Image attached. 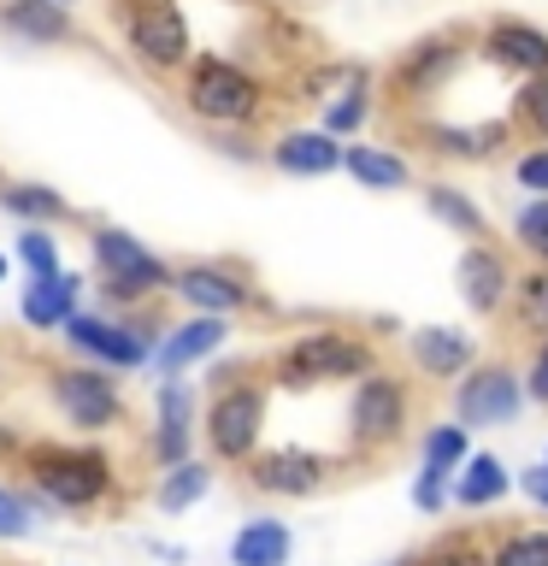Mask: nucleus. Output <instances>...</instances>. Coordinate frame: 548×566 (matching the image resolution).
I'll return each mask as SVG.
<instances>
[{
    "instance_id": "39",
    "label": "nucleus",
    "mask_w": 548,
    "mask_h": 566,
    "mask_svg": "<svg viewBox=\"0 0 548 566\" xmlns=\"http://www.w3.org/2000/svg\"><path fill=\"white\" fill-rule=\"evenodd\" d=\"M519 384H525V407H548V336L530 343V366L519 371Z\"/></svg>"
},
{
    "instance_id": "44",
    "label": "nucleus",
    "mask_w": 548,
    "mask_h": 566,
    "mask_svg": "<svg viewBox=\"0 0 548 566\" xmlns=\"http://www.w3.org/2000/svg\"><path fill=\"white\" fill-rule=\"evenodd\" d=\"M0 389H7V371H0Z\"/></svg>"
},
{
    "instance_id": "12",
    "label": "nucleus",
    "mask_w": 548,
    "mask_h": 566,
    "mask_svg": "<svg viewBox=\"0 0 548 566\" xmlns=\"http://www.w3.org/2000/svg\"><path fill=\"white\" fill-rule=\"evenodd\" d=\"M242 467H247V490L301 502V495H318V490L330 484L336 460L318 454V449H295V442H283V449H254Z\"/></svg>"
},
{
    "instance_id": "14",
    "label": "nucleus",
    "mask_w": 548,
    "mask_h": 566,
    "mask_svg": "<svg viewBox=\"0 0 548 566\" xmlns=\"http://www.w3.org/2000/svg\"><path fill=\"white\" fill-rule=\"evenodd\" d=\"M477 53H484L489 71L525 83V77H537V71H548V30L530 24V18H495V24L477 35Z\"/></svg>"
},
{
    "instance_id": "42",
    "label": "nucleus",
    "mask_w": 548,
    "mask_h": 566,
    "mask_svg": "<svg viewBox=\"0 0 548 566\" xmlns=\"http://www.w3.org/2000/svg\"><path fill=\"white\" fill-rule=\"evenodd\" d=\"M7 272H12V260H7V254H0V283H7Z\"/></svg>"
},
{
    "instance_id": "18",
    "label": "nucleus",
    "mask_w": 548,
    "mask_h": 566,
    "mask_svg": "<svg viewBox=\"0 0 548 566\" xmlns=\"http://www.w3.org/2000/svg\"><path fill=\"white\" fill-rule=\"evenodd\" d=\"M77 307H83V277L65 272V265H60V272H48V277H30L24 295H18V318H24L30 331H42V336L60 331Z\"/></svg>"
},
{
    "instance_id": "7",
    "label": "nucleus",
    "mask_w": 548,
    "mask_h": 566,
    "mask_svg": "<svg viewBox=\"0 0 548 566\" xmlns=\"http://www.w3.org/2000/svg\"><path fill=\"white\" fill-rule=\"evenodd\" d=\"M265 407H272V396H265L260 378H242V371H219V389H212L207 413H201V437H207V454L224 460V467H242L247 454L260 449L265 437Z\"/></svg>"
},
{
    "instance_id": "33",
    "label": "nucleus",
    "mask_w": 548,
    "mask_h": 566,
    "mask_svg": "<svg viewBox=\"0 0 548 566\" xmlns=\"http://www.w3.org/2000/svg\"><path fill=\"white\" fill-rule=\"evenodd\" d=\"M489 566H548V525L502 531L489 543Z\"/></svg>"
},
{
    "instance_id": "4",
    "label": "nucleus",
    "mask_w": 548,
    "mask_h": 566,
    "mask_svg": "<svg viewBox=\"0 0 548 566\" xmlns=\"http://www.w3.org/2000/svg\"><path fill=\"white\" fill-rule=\"evenodd\" d=\"M88 260H95V277H101V295L113 307H148V301L171 295V265L154 254L141 237L118 224H95L88 230Z\"/></svg>"
},
{
    "instance_id": "23",
    "label": "nucleus",
    "mask_w": 548,
    "mask_h": 566,
    "mask_svg": "<svg viewBox=\"0 0 548 566\" xmlns=\"http://www.w3.org/2000/svg\"><path fill=\"white\" fill-rule=\"evenodd\" d=\"M289 555H295V531L289 520H272V513L247 520L230 537V566H289Z\"/></svg>"
},
{
    "instance_id": "28",
    "label": "nucleus",
    "mask_w": 548,
    "mask_h": 566,
    "mask_svg": "<svg viewBox=\"0 0 548 566\" xmlns=\"http://www.w3.org/2000/svg\"><path fill=\"white\" fill-rule=\"evenodd\" d=\"M207 490H212V467L189 454V460H177V467H159L154 502H159V513H189Z\"/></svg>"
},
{
    "instance_id": "35",
    "label": "nucleus",
    "mask_w": 548,
    "mask_h": 566,
    "mask_svg": "<svg viewBox=\"0 0 548 566\" xmlns=\"http://www.w3.org/2000/svg\"><path fill=\"white\" fill-rule=\"evenodd\" d=\"M513 242L537 265H548V195H530L525 207H513Z\"/></svg>"
},
{
    "instance_id": "5",
    "label": "nucleus",
    "mask_w": 548,
    "mask_h": 566,
    "mask_svg": "<svg viewBox=\"0 0 548 566\" xmlns=\"http://www.w3.org/2000/svg\"><path fill=\"white\" fill-rule=\"evenodd\" d=\"M154 307V301H148ZM159 325L141 331V307H118V313H88L77 307L60 325V343L88 366H106V371H141L154 366V348H159Z\"/></svg>"
},
{
    "instance_id": "1",
    "label": "nucleus",
    "mask_w": 548,
    "mask_h": 566,
    "mask_svg": "<svg viewBox=\"0 0 548 566\" xmlns=\"http://www.w3.org/2000/svg\"><path fill=\"white\" fill-rule=\"evenodd\" d=\"M24 495L30 507H65V513H88L101 502H113L118 490V467L113 454L95 442H24Z\"/></svg>"
},
{
    "instance_id": "19",
    "label": "nucleus",
    "mask_w": 548,
    "mask_h": 566,
    "mask_svg": "<svg viewBox=\"0 0 548 566\" xmlns=\"http://www.w3.org/2000/svg\"><path fill=\"white\" fill-rule=\"evenodd\" d=\"M0 30L12 42H30V48H60V42H77V18L60 0H7L0 7Z\"/></svg>"
},
{
    "instance_id": "29",
    "label": "nucleus",
    "mask_w": 548,
    "mask_h": 566,
    "mask_svg": "<svg viewBox=\"0 0 548 566\" xmlns=\"http://www.w3.org/2000/svg\"><path fill=\"white\" fill-rule=\"evenodd\" d=\"M424 207H431V219H436V224H449L454 237H466V242L489 237L484 207H477L466 189H454V184H431V189H424Z\"/></svg>"
},
{
    "instance_id": "16",
    "label": "nucleus",
    "mask_w": 548,
    "mask_h": 566,
    "mask_svg": "<svg viewBox=\"0 0 548 566\" xmlns=\"http://www.w3.org/2000/svg\"><path fill=\"white\" fill-rule=\"evenodd\" d=\"M224 343H230V318H219V313H183L166 336H159L154 366H159V378H183L189 366L212 360Z\"/></svg>"
},
{
    "instance_id": "25",
    "label": "nucleus",
    "mask_w": 548,
    "mask_h": 566,
    "mask_svg": "<svg viewBox=\"0 0 548 566\" xmlns=\"http://www.w3.org/2000/svg\"><path fill=\"white\" fill-rule=\"evenodd\" d=\"M371 106H378V95H371V77H366L360 65H342V88H336V95H325L318 130H330L336 142H342V136H354V130H366Z\"/></svg>"
},
{
    "instance_id": "10",
    "label": "nucleus",
    "mask_w": 548,
    "mask_h": 566,
    "mask_svg": "<svg viewBox=\"0 0 548 566\" xmlns=\"http://www.w3.org/2000/svg\"><path fill=\"white\" fill-rule=\"evenodd\" d=\"M525 407V384L507 360H484L466 366L454 378V424L466 431H495V424H513Z\"/></svg>"
},
{
    "instance_id": "27",
    "label": "nucleus",
    "mask_w": 548,
    "mask_h": 566,
    "mask_svg": "<svg viewBox=\"0 0 548 566\" xmlns=\"http://www.w3.org/2000/svg\"><path fill=\"white\" fill-rule=\"evenodd\" d=\"M0 212H12L18 224H65L71 219V201L48 184H0Z\"/></svg>"
},
{
    "instance_id": "30",
    "label": "nucleus",
    "mask_w": 548,
    "mask_h": 566,
    "mask_svg": "<svg viewBox=\"0 0 548 566\" xmlns=\"http://www.w3.org/2000/svg\"><path fill=\"white\" fill-rule=\"evenodd\" d=\"M507 142V124H466V130H431V148L449 154V159H489L502 154Z\"/></svg>"
},
{
    "instance_id": "32",
    "label": "nucleus",
    "mask_w": 548,
    "mask_h": 566,
    "mask_svg": "<svg viewBox=\"0 0 548 566\" xmlns=\"http://www.w3.org/2000/svg\"><path fill=\"white\" fill-rule=\"evenodd\" d=\"M507 130H519V136H530V142H548V71H537V77L519 83Z\"/></svg>"
},
{
    "instance_id": "11",
    "label": "nucleus",
    "mask_w": 548,
    "mask_h": 566,
    "mask_svg": "<svg viewBox=\"0 0 548 566\" xmlns=\"http://www.w3.org/2000/svg\"><path fill=\"white\" fill-rule=\"evenodd\" d=\"M171 295L183 301V313H219V318H236L247 307H260L254 283H247L242 265L230 260H189L171 272Z\"/></svg>"
},
{
    "instance_id": "34",
    "label": "nucleus",
    "mask_w": 548,
    "mask_h": 566,
    "mask_svg": "<svg viewBox=\"0 0 548 566\" xmlns=\"http://www.w3.org/2000/svg\"><path fill=\"white\" fill-rule=\"evenodd\" d=\"M407 566H489V543L472 537V531H449L424 555H407Z\"/></svg>"
},
{
    "instance_id": "8",
    "label": "nucleus",
    "mask_w": 548,
    "mask_h": 566,
    "mask_svg": "<svg viewBox=\"0 0 548 566\" xmlns=\"http://www.w3.org/2000/svg\"><path fill=\"white\" fill-rule=\"evenodd\" d=\"M413 424V389L396 371L371 366L366 378H354V396H348V442L354 454H383L396 449Z\"/></svg>"
},
{
    "instance_id": "3",
    "label": "nucleus",
    "mask_w": 548,
    "mask_h": 566,
    "mask_svg": "<svg viewBox=\"0 0 548 566\" xmlns=\"http://www.w3.org/2000/svg\"><path fill=\"white\" fill-rule=\"evenodd\" d=\"M177 95H183L189 118L212 124V130H247L265 113V83L230 53H194L177 71Z\"/></svg>"
},
{
    "instance_id": "36",
    "label": "nucleus",
    "mask_w": 548,
    "mask_h": 566,
    "mask_svg": "<svg viewBox=\"0 0 548 566\" xmlns=\"http://www.w3.org/2000/svg\"><path fill=\"white\" fill-rule=\"evenodd\" d=\"M18 260L30 265V277L60 272V237H53L48 224H24V230H18Z\"/></svg>"
},
{
    "instance_id": "15",
    "label": "nucleus",
    "mask_w": 548,
    "mask_h": 566,
    "mask_svg": "<svg viewBox=\"0 0 548 566\" xmlns=\"http://www.w3.org/2000/svg\"><path fill=\"white\" fill-rule=\"evenodd\" d=\"M454 283H460V301H466V307H472L477 318H489V313H502V307H507L513 260H507L489 237H477V242H466V254H460Z\"/></svg>"
},
{
    "instance_id": "40",
    "label": "nucleus",
    "mask_w": 548,
    "mask_h": 566,
    "mask_svg": "<svg viewBox=\"0 0 548 566\" xmlns=\"http://www.w3.org/2000/svg\"><path fill=\"white\" fill-rule=\"evenodd\" d=\"M413 507L419 513H442V507H449V478L431 472V467H419L413 472Z\"/></svg>"
},
{
    "instance_id": "43",
    "label": "nucleus",
    "mask_w": 548,
    "mask_h": 566,
    "mask_svg": "<svg viewBox=\"0 0 548 566\" xmlns=\"http://www.w3.org/2000/svg\"><path fill=\"white\" fill-rule=\"evenodd\" d=\"M60 7H77V0H60Z\"/></svg>"
},
{
    "instance_id": "22",
    "label": "nucleus",
    "mask_w": 548,
    "mask_h": 566,
    "mask_svg": "<svg viewBox=\"0 0 548 566\" xmlns=\"http://www.w3.org/2000/svg\"><path fill=\"white\" fill-rule=\"evenodd\" d=\"M342 171L360 189H378V195H396V189L413 184V166H407L396 148H383V142H348V148H342Z\"/></svg>"
},
{
    "instance_id": "37",
    "label": "nucleus",
    "mask_w": 548,
    "mask_h": 566,
    "mask_svg": "<svg viewBox=\"0 0 548 566\" xmlns=\"http://www.w3.org/2000/svg\"><path fill=\"white\" fill-rule=\"evenodd\" d=\"M30 531H35V507H30V495L0 478V543H24Z\"/></svg>"
},
{
    "instance_id": "6",
    "label": "nucleus",
    "mask_w": 548,
    "mask_h": 566,
    "mask_svg": "<svg viewBox=\"0 0 548 566\" xmlns=\"http://www.w3.org/2000/svg\"><path fill=\"white\" fill-rule=\"evenodd\" d=\"M118 42L148 77H177L194 60V30L177 0H113Z\"/></svg>"
},
{
    "instance_id": "41",
    "label": "nucleus",
    "mask_w": 548,
    "mask_h": 566,
    "mask_svg": "<svg viewBox=\"0 0 548 566\" xmlns=\"http://www.w3.org/2000/svg\"><path fill=\"white\" fill-rule=\"evenodd\" d=\"M519 495H525V502L537 507V513H548V467H542V460L519 472Z\"/></svg>"
},
{
    "instance_id": "17",
    "label": "nucleus",
    "mask_w": 548,
    "mask_h": 566,
    "mask_svg": "<svg viewBox=\"0 0 548 566\" xmlns=\"http://www.w3.org/2000/svg\"><path fill=\"white\" fill-rule=\"evenodd\" d=\"M407 360H413V371L424 384H454L460 371L477 360V348H472V336L454 331V325H419L407 336Z\"/></svg>"
},
{
    "instance_id": "20",
    "label": "nucleus",
    "mask_w": 548,
    "mask_h": 566,
    "mask_svg": "<svg viewBox=\"0 0 548 566\" xmlns=\"http://www.w3.org/2000/svg\"><path fill=\"white\" fill-rule=\"evenodd\" d=\"M513 490V472L502 454H466L460 460V472L449 478V507H466V513H484V507H502Z\"/></svg>"
},
{
    "instance_id": "21",
    "label": "nucleus",
    "mask_w": 548,
    "mask_h": 566,
    "mask_svg": "<svg viewBox=\"0 0 548 566\" xmlns=\"http://www.w3.org/2000/svg\"><path fill=\"white\" fill-rule=\"evenodd\" d=\"M265 159H272L283 177H330V171H342V142L330 130H283L272 148H265Z\"/></svg>"
},
{
    "instance_id": "2",
    "label": "nucleus",
    "mask_w": 548,
    "mask_h": 566,
    "mask_svg": "<svg viewBox=\"0 0 548 566\" xmlns=\"http://www.w3.org/2000/svg\"><path fill=\"white\" fill-rule=\"evenodd\" d=\"M378 366V343L360 331H336V325H318V331H301L289 336L277 354H272V384L277 389H336V384H354Z\"/></svg>"
},
{
    "instance_id": "24",
    "label": "nucleus",
    "mask_w": 548,
    "mask_h": 566,
    "mask_svg": "<svg viewBox=\"0 0 548 566\" xmlns=\"http://www.w3.org/2000/svg\"><path fill=\"white\" fill-rule=\"evenodd\" d=\"M460 65V48L449 35H431V42H413L396 65V95H431V88Z\"/></svg>"
},
{
    "instance_id": "26",
    "label": "nucleus",
    "mask_w": 548,
    "mask_h": 566,
    "mask_svg": "<svg viewBox=\"0 0 548 566\" xmlns=\"http://www.w3.org/2000/svg\"><path fill=\"white\" fill-rule=\"evenodd\" d=\"M507 313H513V331L530 336V343H542L548 336V265H530V272L513 277Z\"/></svg>"
},
{
    "instance_id": "9",
    "label": "nucleus",
    "mask_w": 548,
    "mask_h": 566,
    "mask_svg": "<svg viewBox=\"0 0 548 566\" xmlns=\"http://www.w3.org/2000/svg\"><path fill=\"white\" fill-rule=\"evenodd\" d=\"M48 396L77 437H101V431H118L124 424V389H118V371H106V366H88V360L53 366Z\"/></svg>"
},
{
    "instance_id": "31",
    "label": "nucleus",
    "mask_w": 548,
    "mask_h": 566,
    "mask_svg": "<svg viewBox=\"0 0 548 566\" xmlns=\"http://www.w3.org/2000/svg\"><path fill=\"white\" fill-rule=\"evenodd\" d=\"M466 454H472V431H466V424H431L424 442H419V467H431L442 478H454Z\"/></svg>"
},
{
    "instance_id": "13",
    "label": "nucleus",
    "mask_w": 548,
    "mask_h": 566,
    "mask_svg": "<svg viewBox=\"0 0 548 566\" xmlns=\"http://www.w3.org/2000/svg\"><path fill=\"white\" fill-rule=\"evenodd\" d=\"M194 437H201V407H194V389L183 378H159L154 389V437L148 449L159 467H177V460L194 454Z\"/></svg>"
},
{
    "instance_id": "45",
    "label": "nucleus",
    "mask_w": 548,
    "mask_h": 566,
    "mask_svg": "<svg viewBox=\"0 0 548 566\" xmlns=\"http://www.w3.org/2000/svg\"><path fill=\"white\" fill-rule=\"evenodd\" d=\"M542 467H548V454H542Z\"/></svg>"
},
{
    "instance_id": "38",
    "label": "nucleus",
    "mask_w": 548,
    "mask_h": 566,
    "mask_svg": "<svg viewBox=\"0 0 548 566\" xmlns=\"http://www.w3.org/2000/svg\"><path fill=\"white\" fill-rule=\"evenodd\" d=\"M513 184L525 195H548V142H537V148H525L513 159Z\"/></svg>"
}]
</instances>
